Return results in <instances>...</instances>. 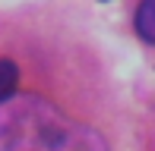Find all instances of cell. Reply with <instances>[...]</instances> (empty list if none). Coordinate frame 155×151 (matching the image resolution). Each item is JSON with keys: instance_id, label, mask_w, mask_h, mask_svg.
<instances>
[{"instance_id": "1", "label": "cell", "mask_w": 155, "mask_h": 151, "mask_svg": "<svg viewBox=\"0 0 155 151\" xmlns=\"http://www.w3.org/2000/svg\"><path fill=\"white\" fill-rule=\"evenodd\" d=\"M0 151H108V142L38 94H13L0 101Z\"/></svg>"}, {"instance_id": "2", "label": "cell", "mask_w": 155, "mask_h": 151, "mask_svg": "<svg viewBox=\"0 0 155 151\" xmlns=\"http://www.w3.org/2000/svg\"><path fill=\"white\" fill-rule=\"evenodd\" d=\"M136 32L143 41L155 44V0H143L136 10Z\"/></svg>"}, {"instance_id": "3", "label": "cell", "mask_w": 155, "mask_h": 151, "mask_svg": "<svg viewBox=\"0 0 155 151\" xmlns=\"http://www.w3.org/2000/svg\"><path fill=\"white\" fill-rule=\"evenodd\" d=\"M19 85V66L13 60H0V101L13 98Z\"/></svg>"}]
</instances>
